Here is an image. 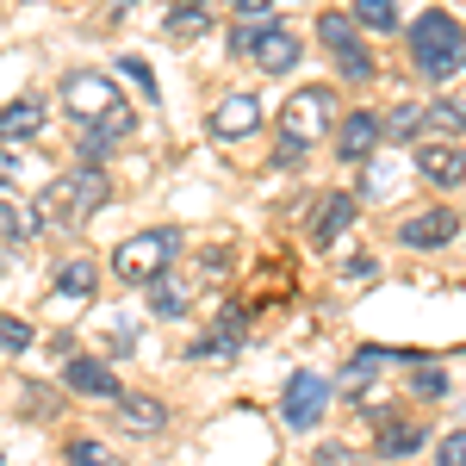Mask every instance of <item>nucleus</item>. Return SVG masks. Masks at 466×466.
I'll use <instances>...</instances> for the list:
<instances>
[{
	"instance_id": "f8f14e48",
	"label": "nucleus",
	"mask_w": 466,
	"mask_h": 466,
	"mask_svg": "<svg viewBox=\"0 0 466 466\" xmlns=\"http://www.w3.org/2000/svg\"><path fill=\"white\" fill-rule=\"evenodd\" d=\"M63 380H69V392L81 398H106V404H118V373H112L106 360H94V355H69V367H63Z\"/></svg>"
},
{
	"instance_id": "393cba45",
	"label": "nucleus",
	"mask_w": 466,
	"mask_h": 466,
	"mask_svg": "<svg viewBox=\"0 0 466 466\" xmlns=\"http://www.w3.org/2000/svg\"><path fill=\"white\" fill-rule=\"evenodd\" d=\"M423 125H435V131H448V144L466 131V100H441V106L423 112Z\"/></svg>"
},
{
	"instance_id": "a878e982",
	"label": "nucleus",
	"mask_w": 466,
	"mask_h": 466,
	"mask_svg": "<svg viewBox=\"0 0 466 466\" xmlns=\"http://www.w3.org/2000/svg\"><path fill=\"white\" fill-rule=\"evenodd\" d=\"M168 32L175 37H193V32L206 37L212 32V13H206V6H175V13H168Z\"/></svg>"
},
{
	"instance_id": "20e7f679",
	"label": "nucleus",
	"mask_w": 466,
	"mask_h": 466,
	"mask_svg": "<svg viewBox=\"0 0 466 466\" xmlns=\"http://www.w3.org/2000/svg\"><path fill=\"white\" fill-rule=\"evenodd\" d=\"M329 118H336V94H329V87H299L287 100V112H280V144L311 149L323 131H329Z\"/></svg>"
},
{
	"instance_id": "c85d7f7f",
	"label": "nucleus",
	"mask_w": 466,
	"mask_h": 466,
	"mask_svg": "<svg viewBox=\"0 0 466 466\" xmlns=\"http://www.w3.org/2000/svg\"><path fill=\"white\" fill-rule=\"evenodd\" d=\"M435 466H466V430L441 435V448H435Z\"/></svg>"
},
{
	"instance_id": "6ab92c4d",
	"label": "nucleus",
	"mask_w": 466,
	"mask_h": 466,
	"mask_svg": "<svg viewBox=\"0 0 466 466\" xmlns=\"http://www.w3.org/2000/svg\"><path fill=\"white\" fill-rule=\"evenodd\" d=\"M44 131V106L37 100H13V106L0 112V144H13V137H37Z\"/></svg>"
},
{
	"instance_id": "1a4fd4ad",
	"label": "nucleus",
	"mask_w": 466,
	"mask_h": 466,
	"mask_svg": "<svg viewBox=\"0 0 466 466\" xmlns=\"http://www.w3.org/2000/svg\"><path fill=\"white\" fill-rule=\"evenodd\" d=\"M243 323H249V311H243V305H230L206 336H193V349H187V355H193V360H237V355H243Z\"/></svg>"
},
{
	"instance_id": "4be33fe9",
	"label": "nucleus",
	"mask_w": 466,
	"mask_h": 466,
	"mask_svg": "<svg viewBox=\"0 0 466 466\" xmlns=\"http://www.w3.org/2000/svg\"><path fill=\"white\" fill-rule=\"evenodd\" d=\"M149 305H156V318H180V311H187V280L162 274V280L149 287Z\"/></svg>"
},
{
	"instance_id": "9d476101",
	"label": "nucleus",
	"mask_w": 466,
	"mask_h": 466,
	"mask_svg": "<svg viewBox=\"0 0 466 466\" xmlns=\"http://www.w3.org/2000/svg\"><path fill=\"white\" fill-rule=\"evenodd\" d=\"M454 230H461L454 206H430V212H417V218L398 224V243H404V249H441Z\"/></svg>"
},
{
	"instance_id": "2eb2a0df",
	"label": "nucleus",
	"mask_w": 466,
	"mask_h": 466,
	"mask_svg": "<svg viewBox=\"0 0 466 466\" xmlns=\"http://www.w3.org/2000/svg\"><path fill=\"white\" fill-rule=\"evenodd\" d=\"M131 125H137V118H131V106L106 112L100 125H87V131H81V156H87V168H94V162H100V156H106L118 137H131Z\"/></svg>"
},
{
	"instance_id": "b1692460",
	"label": "nucleus",
	"mask_w": 466,
	"mask_h": 466,
	"mask_svg": "<svg viewBox=\"0 0 466 466\" xmlns=\"http://www.w3.org/2000/svg\"><path fill=\"white\" fill-rule=\"evenodd\" d=\"M423 112H430V106H410V100H398V106L380 118V131H392V137H417V131H423Z\"/></svg>"
},
{
	"instance_id": "412c9836",
	"label": "nucleus",
	"mask_w": 466,
	"mask_h": 466,
	"mask_svg": "<svg viewBox=\"0 0 466 466\" xmlns=\"http://www.w3.org/2000/svg\"><path fill=\"white\" fill-rule=\"evenodd\" d=\"M349 19L367 25V32H398V6H392V0H355Z\"/></svg>"
},
{
	"instance_id": "9b49d317",
	"label": "nucleus",
	"mask_w": 466,
	"mask_h": 466,
	"mask_svg": "<svg viewBox=\"0 0 466 466\" xmlns=\"http://www.w3.org/2000/svg\"><path fill=\"white\" fill-rule=\"evenodd\" d=\"M255 131H261V100L255 94H230V100L212 106V137L237 144V137H255Z\"/></svg>"
},
{
	"instance_id": "cd10ccee",
	"label": "nucleus",
	"mask_w": 466,
	"mask_h": 466,
	"mask_svg": "<svg viewBox=\"0 0 466 466\" xmlns=\"http://www.w3.org/2000/svg\"><path fill=\"white\" fill-rule=\"evenodd\" d=\"M69 466H118L100 441H69Z\"/></svg>"
},
{
	"instance_id": "bb28decb",
	"label": "nucleus",
	"mask_w": 466,
	"mask_h": 466,
	"mask_svg": "<svg viewBox=\"0 0 466 466\" xmlns=\"http://www.w3.org/2000/svg\"><path fill=\"white\" fill-rule=\"evenodd\" d=\"M25 349H32V323H19V318L0 311V355H25Z\"/></svg>"
},
{
	"instance_id": "c756f323",
	"label": "nucleus",
	"mask_w": 466,
	"mask_h": 466,
	"mask_svg": "<svg viewBox=\"0 0 466 466\" xmlns=\"http://www.w3.org/2000/svg\"><path fill=\"white\" fill-rule=\"evenodd\" d=\"M410 386H417L423 398H441V392H448V373H441V367H417V373H410Z\"/></svg>"
},
{
	"instance_id": "dca6fc26",
	"label": "nucleus",
	"mask_w": 466,
	"mask_h": 466,
	"mask_svg": "<svg viewBox=\"0 0 466 466\" xmlns=\"http://www.w3.org/2000/svg\"><path fill=\"white\" fill-rule=\"evenodd\" d=\"M417 168H423V180H435V187H461L466 180V156L454 144H430V149H417Z\"/></svg>"
},
{
	"instance_id": "0eeeda50",
	"label": "nucleus",
	"mask_w": 466,
	"mask_h": 466,
	"mask_svg": "<svg viewBox=\"0 0 466 466\" xmlns=\"http://www.w3.org/2000/svg\"><path fill=\"white\" fill-rule=\"evenodd\" d=\"M318 37L329 44L336 69L349 75V81H367V75H373V50L360 44V32H355V19H349V13H323V19H318Z\"/></svg>"
},
{
	"instance_id": "7ed1b4c3",
	"label": "nucleus",
	"mask_w": 466,
	"mask_h": 466,
	"mask_svg": "<svg viewBox=\"0 0 466 466\" xmlns=\"http://www.w3.org/2000/svg\"><path fill=\"white\" fill-rule=\"evenodd\" d=\"M175 249H180L175 230H144V237H125V243L112 249V274H118L125 287H156V280L168 274Z\"/></svg>"
},
{
	"instance_id": "f3484780",
	"label": "nucleus",
	"mask_w": 466,
	"mask_h": 466,
	"mask_svg": "<svg viewBox=\"0 0 466 466\" xmlns=\"http://www.w3.org/2000/svg\"><path fill=\"white\" fill-rule=\"evenodd\" d=\"M118 430H131V435H156V430H168V404H156V398H118Z\"/></svg>"
},
{
	"instance_id": "ddd939ff",
	"label": "nucleus",
	"mask_w": 466,
	"mask_h": 466,
	"mask_svg": "<svg viewBox=\"0 0 466 466\" xmlns=\"http://www.w3.org/2000/svg\"><path fill=\"white\" fill-rule=\"evenodd\" d=\"M380 118L373 112H349V125L336 131V149H342V162H373L380 156Z\"/></svg>"
},
{
	"instance_id": "4468645a",
	"label": "nucleus",
	"mask_w": 466,
	"mask_h": 466,
	"mask_svg": "<svg viewBox=\"0 0 466 466\" xmlns=\"http://www.w3.org/2000/svg\"><path fill=\"white\" fill-rule=\"evenodd\" d=\"M355 212H360L355 193H329V199L318 206V218H311V249H329V243L355 224Z\"/></svg>"
},
{
	"instance_id": "aec40b11",
	"label": "nucleus",
	"mask_w": 466,
	"mask_h": 466,
	"mask_svg": "<svg viewBox=\"0 0 466 466\" xmlns=\"http://www.w3.org/2000/svg\"><path fill=\"white\" fill-rule=\"evenodd\" d=\"M37 230H44V218H37L32 206H13V199H0V237L25 243V237H37Z\"/></svg>"
},
{
	"instance_id": "a211bd4d",
	"label": "nucleus",
	"mask_w": 466,
	"mask_h": 466,
	"mask_svg": "<svg viewBox=\"0 0 466 466\" xmlns=\"http://www.w3.org/2000/svg\"><path fill=\"white\" fill-rule=\"evenodd\" d=\"M94 280H100V268H94L87 255H69V261L56 268V280H50V287H56V299H69V305H81V299L94 292Z\"/></svg>"
},
{
	"instance_id": "5701e85b",
	"label": "nucleus",
	"mask_w": 466,
	"mask_h": 466,
	"mask_svg": "<svg viewBox=\"0 0 466 466\" xmlns=\"http://www.w3.org/2000/svg\"><path fill=\"white\" fill-rule=\"evenodd\" d=\"M410 448H423V423H392V430L380 435V454L386 461H404Z\"/></svg>"
},
{
	"instance_id": "39448f33",
	"label": "nucleus",
	"mask_w": 466,
	"mask_h": 466,
	"mask_svg": "<svg viewBox=\"0 0 466 466\" xmlns=\"http://www.w3.org/2000/svg\"><path fill=\"white\" fill-rule=\"evenodd\" d=\"M237 56H255L268 75H287L292 63H299V37L280 25V19H268V25H237Z\"/></svg>"
},
{
	"instance_id": "6e6552de",
	"label": "nucleus",
	"mask_w": 466,
	"mask_h": 466,
	"mask_svg": "<svg viewBox=\"0 0 466 466\" xmlns=\"http://www.w3.org/2000/svg\"><path fill=\"white\" fill-rule=\"evenodd\" d=\"M323 404H329V380H323V373H299L287 386V398H280V423H287V430H318Z\"/></svg>"
},
{
	"instance_id": "f257e3e1",
	"label": "nucleus",
	"mask_w": 466,
	"mask_h": 466,
	"mask_svg": "<svg viewBox=\"0 0 466 466\" xmlns=\"http://www.w3.org/2000/svg\"><path fill=\"white\" fill-rule=\"evenodd\" d=\"M410 63L435 81H448L454 69H466V32L454 13H417L410 19Z\"/></svg>"
},
{
	"instance_id": "7c9ffc66",
	"label": "nucleus",
	"mask_w": 466,
	"mask_h": 466,
	"mask_svg": "<svg viewBox=\"0 0 466 466\" xmlns=\"http://www.w3.org/2000/svg\"><path fill=\"white\" fill-rule=\"evenodd\" d=\"M118 75H131V81L144 87L149 100H156V75H149V63H144V56H118Z\"/></svg>"
},
{
	"instance_id": "f03ea898",
	"label": "nucleus",
	"mask_w": 466,
	"mask_h": 466,
	"mask_svg": "<svg viewBox=\"0 0 466 466\" xmlns=\"http://www.w3.org/2000/svg\"><path fill=\"white\" fill-rule=\"evenodd\" d=\"M106 175L100 168H75V175H63L44 199H37V218L44 224H63V230H75V224H87V218L106 206Z\"/></svg>"
},
{
	"instance_id": "423d86ee",
	"label": "nucleus",
	"mask_w": 466,
	"mask_h": 466,
	"mask_svg": "<svg viewBox=\"0 0 466 466\" xmlns=\"http://www.w3.org/2000/svg\"><path fill=\"white\" fill-rule=\"evenodd\" d=\"M63 106H69L81 125H100V118H106V112H118L125 100H118L112 75H100V69H75L69 81H63Z\"/></svg>"
}]
</instances>
